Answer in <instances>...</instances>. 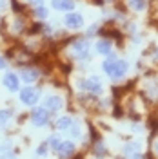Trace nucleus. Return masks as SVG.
Returning <instances> with one entry per match:
<instances>
[{
    "instance_id": "obj_1",
    "label": "nucleus",
    "mask_w": 158,
    "mask_h": 159,
    "mask_svg": "<svg viewBox=\"0 0 158 159\" xmlns=\"http://www.w3.org/2000/svg\"><path fill=\"white\" fill-rule=\"evenodd\" d=\"M102 69H104V72L107 74L109 78L120 80V78H124V76L127 74L129 63L126 61V60H118V58H111V56H109L107 60H104Z\"/></svg>"
},
{
    "instance_id": "obj_2",
    "label": "nucleus",
    "mask_w": 158,
    "mask_h": 159,
    "mask_svg": "<svg viewBox=\"0 0 158 159\" xmlns=\"http://www.w3.org/2000/svg\"><path fill=\"white\" fill-rule=\"evenodd\" d=\"M4 24H7V29L6 31H9V34H13V36L26 34L27 33V27H29L24 15H13L9 20H4Z\"/></svg>"
},
{
    "instance_id": "obj_3",
    "label": "nucleus",
    "mask_w": 158,
    "mask_h": 159,
    "mask_svg": "<svg viewBox=\"0 0 158 159\" xmlns=\"http://www.w3.org/2000/svg\"><path fill=\"white\" fill-rule=\"evenodd\" d=\"M18 99L26 107H35L40 99V90L37 87H24L18 90Z\"/></svg>"
},
{
    "instance_id": "obj_4",
    "label": "nucleus",
    "mask_w": 158,
    "mask_h": 159,
    "mask_svg": "<svg viewBox=\"0 0 158 159\" xmlns=\"http://www.w3.org/2000/svg\"><path fill=\"white\" fill-rule=\"evenodd\" d=\"M89 47H91V43H89L87 38H77L71 42V51H73V54L77 56L78 60H86L89 56Z\"/></svg>"
},
{
    "instance_id": "obj_5",
    "label": "nucleus",
    "mask_w": 158,
    "mask_h": 159,
    "mask_svg": "<svg viewBox=\"0 0 158 159\" xmlns=\"http://www.w3.org/2000/svg\"><path fill=\"white\" fill-rule=\"evenodd\" d=\"M17 74L24 83H33V81H37L40 78V69L38 67H31V65H22Z\"/></svg>"
},
{
    "instance_id": "obj_6",
    "label": "nucleus",
    "mask_w": 158,
    "mask_h": 159,
    "mask_svg": "<svg viewBox=\"0 0 158 159\" xmlns=\"http://www.w3.org/2000/svg\"><path fill=\"white\" fill-rule=\"evenodd\" d=\"M31 123L35 127H46L49 123V112L44 107H33V110H31Z\"/></svg>"
},
{
    "instance_id": "obj_7",
    "label": "nucleus",
    "mask_w": 158,
    "mask_h": 159,
    "mask_svg": "<svg viewBox=\"0 0 158 159\" xmlns=\"http://www.w3.org/2000/svg\"><path fill=\"white\" fill-rule=\"evenodd\" d=\"M80 89L87 90V92H91V94H102V92H104L102 81H100V78H96V76H91V78H87V80H82V81H80Z\"/></svg>"
},
{
    "instance_id": "obj_8",
    "label": "nucleus",
    "mask_w": 158,
    "mask_h": 159,
    "mask_svg": "<svg viewBox=\"0 0 158 159\" xmlns=\"http://www.w3.org/2000/svg\"><path fill=\"white\" fill-rule=\"evenodd\" d=\"M64 25L67 27V29H80V27H84V16L77 13V11H69V13H66V16H64Z\"/></svg>"
},
{
    "instance_id": "obj_9",
    "label": "nucleus",
    "mask_w": 158,
    "mask_h": 159,
    "mask_svg": "<svg viewBox=\"0 0 158 159\" xmlns=\"http://www.w3.org/2000/svg\"><path fill=\"white\" fill-rule=\"evenodd\" d=\"M2 85L9 90V92H18V90H20V78H18V74H17V72H13V70H7V72L4 74V78H2Z\"/></svg>"
},
{
    "instance_id": "obj_10",
    "label": "nucleus",
    "mask_w": 158,
    "mask_h": 159,
    "mask_svg": "<svg viewBox=\"0 0 158 159\" xmlns=\"http://www.w3.org/2000/svg\"><path fill=\"white\" fill-rule=\"evenodd\" d=\"M62 107H64V99L60 96H57V94H49L47 98L44 99V109L47 112H58Z\"/></svg>"
},
{
    "instance_id": "obj_11",
    "label": "nucleus",
    "mask_w": 158,
    "mask_h": 159,
    "mask_svg": "<svg viewBox=\"0 0 158 159\" xmlns=\"http://www.w3.org/2000/svg\"><path fill=\"white\" fill-rule=\"evenodd\" d=\"M75 143L73 141H60L58 148L55 150L57 152V156H58L60 159H69L73 154H75Z\"/></svg>"
},
{
    "instance_id": "obj_12",
    "label": "nucleus",
    "mask_w": 158,
    "mask_h": 159,
    "mask_svg": "<svg viewBox=\"0 0 158 159\" xmlns=\"http://www.w3.org/2000/svg\"><path fill=\"white\" fill-rule=\"evenodd\" d=\"M95 49H96V52H98V54L109 56V54L113 52V40H111V38H100V40H96Z\"/></svg>"
},
{
    "instance_id": "obj_13",
    "label": "nucleus",
    "mask_w": 158,
    "mask_h": 159,
    "mask_svg": "<svg viewBox=\"0 0 158 159\" xmlns=\"http://www.w3.org/2000/svg\"><path fill=\"white\" fill-rule=\"evenodd\" d=\"M77 2L75 0H51V7L55 11H62V13H69L75 9Z\"/></svg>"
},
{
    "instance_id": "obj_14",
    "label": "nucleus",
    "mask_w": 158,
    "mask_h": 159,
    "mask_svg": "<svg viewBox=\"0 0 158 159\" xmlns=\"http://www.w3.org/2000/svg\"><path fill=\"white\" fill-rule=\"evenodd\" d=\"M33 18L38 20V22H44V20H47L49 16V7H46V6H38V7H33Z\"/></svg>"
},
{
    "instance_id": "obj_15",
    "label": "nucleus",
    "mask_w": 158,
    "mask_h": 159,
    "mask_svg": "<svg viewBox=\"0 0 158 159\" xmlns=\"http://www.w3.org/2000/svg\"><path fill=\"white\" fill-rule=\"evenodd\" d=\"M73 123H75V119L71 118V116H62V118L57 119V129L58 130H69Z\"/></svg>"
},
{
    "instance_id": "obj_16",
    "label": "nucleus",
    "mask_w": 158,
    "mask_h": 159,
    "mask_svg": "<svg viewBox=\"0 0 158 159\" xmlns=\"http://www.w3.org/2000/svg\"><path fill=\"white\" fill-rule=\"evenodd\" d=\"M127 6L131 7L133 11H144L147 7V0H127Z\"/></svg>"
},
{
    "instance_id": "obj_17",
    "label": "nucleus",
    "mask_w": 158,
    "mask_h": 159,
    "mask_svg": "<svg viewBox=\"0 0 158 159\" xmlns=\"http://www.w3.org/2000/svg\"><path fill=\"white\" fill-rule=\"evenodd\" d=\"M11 150H13V145L11 143H2L0 145V159H9L13 156Z\"/></svg>"
},
{
    "instance_id": "obj_18",
    "label": "nucleus",
    "mask_w": 158,
    "mask_h": 159,
    "mask_svg": "<svg viewBox=\"0 0 158 159\" xmlns=\"http://www.w3.org/2000/svg\"><path fill=\"white\" fill-rule=\"evenodd\" d=\"M138 150H140L138 143H127V145L124 147V154H126V156H135Z\"/></svg>"
},
{
    "instance_id": "obj_19",
    "label": "nucleus",
    "mask_w": 158,
    "mask_h": 159,
    "mask_svg": "<svg viewBox=\"0 0 158 159\" xmlns=\"http://www.w3.org/2000/svg\"><path fill=\"white\" fill-rule=\"evenodd\" d=\"M11 119V110L7 109H0V127H6Z\"/></svg>"
},
{
    "instance_id": "obj_20",
    "label": "nucleus",
    "mask_w": 158,
    "mask_h": 159,
    "mask_svg": "<svg viewBox=\"0 0 158 159\" xmlns=\"http://www.w3.org/2000/svg\"><path fill=\"white\" fill-rule=\"evenodd\" d=\"M60 141H62L60 138H57V136H51V138H49V141H47V147H49V148L53 150V152H55V150L58 148Z\"/></svg>"
},
{
    "instance_id": "obj_21",
    "label": "nucleus",
    "mask_w": 158,
    "mask_h": 159,
    "mask_svg": "<svg viewBox=\"0 0 158 159\" xmlns=\"http://www.w3.org/2000/svg\"><path fill=\"white\" fill-rule=\"evenodd\" d=\"M95 154H96V156H104V154H106V145H104V141H98V143L95 145Z\"/></svg>"
},
{
    "instance_id": "obj_22",
    "label": "nucleus",
    "mask_w": 158,
    "mask_h": 159,
    "mask_svg": "<svg viewBox=\"0 0 158 159\" xmlns=\"http://www.w3.org/2000/svg\"><path fill=\"white\" fill-rule=\"evenodd\" d=\"M47 150H49L47 143H42L38 148H37V156H40V157H42V156H46V154H47Z\"/></svg>"
},
{
    "instance_id": "obj_23",
    "label": "nucleus",
    "mask_w": 158,
    "mask_h": 159,
    "mask_svg": "<svg viewBox=\"0 0 158 159\" xmlns=\"http://www.w3.org/2000/svg\"><path fill=\"white\" fill-rule=\"evenodd\" d=\"M69 134L73 136V138H80V127L77 125V123H73L69 129Z\"/></svg>"
},
{
    "instance_id": "obj_24",
    "label": "nucleus",
    "mask_w": 158,
    "mask_h": 159,
    "mask_svg": "<svg viewBox=\"0 0 158 159\" xmlns=\"http://www.w3.org/2000/svg\"><path fill=\"white\" fill-rule=\"evenodd\" d=\"M26 4L31 7H38V6H46V0H26Z\"/></svg>"
},
{
    "instance_id": "obj_25",
    "label": "nucleus",
    "mask_w": 158,
    "mask_h": 159,
    "mask_svg": "<svg viewBox=\"0 0 158 159\" xmlns=\"http://www.w3.org/2000/svg\"><path fill=\"white\" fill-rule=\"evenodd\" d=\"M7 7H9V2L7 0H0V13H4Z\"/></svg>"
},
{
    "instance_id": "obj_26",
    "label": "nucleus",
    "mask_w": 158,
    "mask_h": 159,
    "mask_svg": "<svg viewBox=\"0 0 158 159\" xmlns=\"http://www.w3.org/2000/svg\"><path fill=\"white\" fill-rule=\"evenodd\" d=\"M6 67H7V60H6L4 56H2V54H0V70H4Z\"/></svg>"
},
{
    "instance_id": "obj_27",
    "label": "nucleus",
    "mask_w": 158,
    "mask_h": 159,
    "mask_svg": "<svg viewBox=\"0 0 158 159\" xmlns=\"http://www.w3.org/2000/svg\"><path fill=\"white\" fill-rule=\"evenodd\" d=\"M133 159H144V157H140V156H136V154H135V156H133Z\"/></svg>"
}]
</instances>
